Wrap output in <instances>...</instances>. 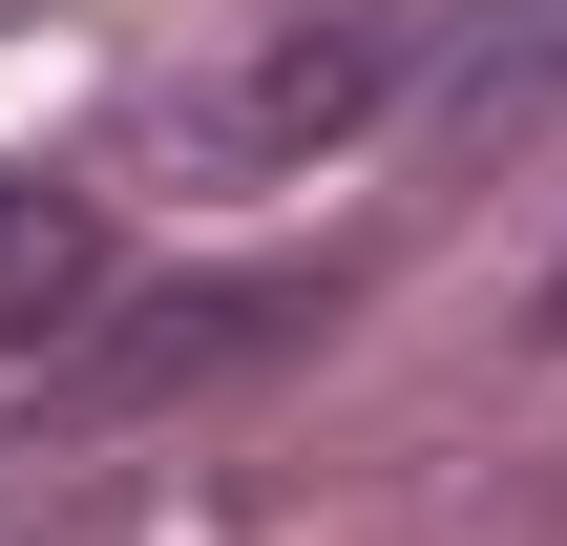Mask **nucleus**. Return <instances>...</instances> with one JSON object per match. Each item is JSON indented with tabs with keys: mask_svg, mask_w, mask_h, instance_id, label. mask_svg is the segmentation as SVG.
<instances>
[{
	"mask_svg": "<svg viewBox=\"0 0 567 546\" xmlns=\"http://www.w3.org/2000/svg\"><path fill=\"white\" fill-rule=\"evenodd\" d=\"M526 105H567V0H442V84H421V126H442V147H505Z\"/></svg>",
	"mask_w": 567,
	"mask_h": 546,
	"instance_id": "nucleus-3",
	"label": "nucleus"
},
{
	"mask_svg": "<svg viewBox=\"0 0 567 546\" xmlns=\"http://www.w3.org/2000/svg\"><path fill=\"white\" fill-rule=\"evenodd\" d=\"M84 316H105V210L0 168V358H63Z\"/></svg>",
	"mask_w": 567,
	"mask_h": 546,
	"instance_id": "nucleus-4",
	"label": "nucleus"
},
{
	"mask_svg": "<svg viewBox=\"0 0 567 546\" xmlns=\"http://www.w3.org/2000/svg\"><path fill=\"white\" fill-rule=\"evenodd\" d=\"M358 274H168V295H105L63 358H42V421H147V400H210V379H274Z\"/></svg>",
	"mask_w": 567,
	"mask_h": 546,
	"instance_id": "nucleus-2",
	"label": "nucleus"
},
{
	"mask_svg": "<svg viewBox=\"0 0 567 546\" xmlns=\"http://www.w3.org/2000/svg\"><path fill=\"white\" fill-rule=\"evenodd\" d=\"M421 84H442V0H316V21H274L252 63H210V84L168 105V168L274 189V168H316V147L400 126Z\"/></svg>",
	"mask_w": 567,
	"mask_h": 546,
	"instance_id": "nucleus-1",
	"label": "nucleus"
},
{
	"mask_svg": "<svg viewBox=\"0 0 567 546\" xmlns=\"http://www.w3.org/2000/svg\"><path fill=\"white\" fill-rule=\"evenodd\" d=\"M547 337H567V274H547Z\"/></svg>",
	"mask_w": 567,
	"mask_h": 546,
	"instance_id": "nucleus-5",
	"label": "nucleus"
}]
</instances>
